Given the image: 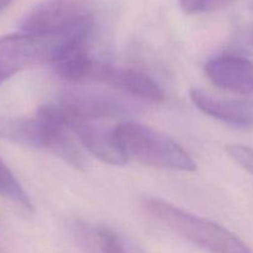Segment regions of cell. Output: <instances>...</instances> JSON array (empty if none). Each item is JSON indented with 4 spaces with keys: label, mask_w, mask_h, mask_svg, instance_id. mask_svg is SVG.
Listing matches in <instances>:
<instances>
[{
    "label": "cell",
    "mask_w": 253,
    "mask_h": 253,
    "mask_svg": "<svg viewBox=\"0 0 253 253\" xmlns=\"http://www.w3.org/2000/svg\"><path fill=\"white\" fill-rule=\"evenodd\" d=\"M115 136L126 157L141 165L174 172L197 169L192 156L179 143L155 128L123 121L115 125Z\"/></svg>",
    "instance_id": "1"
},
{
    "label": "cell",
    "mask_w": 253,
    "mask_h": 253,
    "mask_svg": "<svg viewBox=\"0 0 253 253\" xmlns=\"http://www.w3.org/2000/svg\"><path fill=\"white\" fill-rule=\"evenodd\" d=\"M190 100L205 115L236 127H253V100L217 98L202 89L189 91Z\"/></svg>",
    "instance_id": "8"
},
{
    "label": "cell",
    "mask_w": 253,
    "mask_h": 253,
    "mask_svg": "<svg viewBox=\"0 0 253 253\" xmlns=\"http://www.w3.org/2000/svg\"><path fill=\"white\" fill-rule=\"evenodd\" d=\"M225 152L227 153L230 158L234 161L236 165H239L242 169L246 170L247 173L253 177V148L245 145H237V143H231V145L225 146Z\"/></svg>",
    "instance_id": "12"
},
{
    "label": "cell",
    "mask_w": 253,
    "mask_h": 253,
    "mask_svg": "<svg viewBox=\"0 0 253 253\" xmlns=\"http://www.w3.org/2000/svg\"><path fill=\"white\" fill-rule=\"evenodd\" d=\"M14 1H16V0H0V12L4 11V10L6 9V7H9Z\"/></svg>",
    "instance_id": "15"
},
{
    "label": "cell",
    "mask_w": 253,
    "mask_h": 253,
    "mask_svg": "<svg viewBox=\"0 0 253 253\" xmlns=\"http://www.w3.org/2000/svg\"><path fill=\"white\" fill-rule=\"evenodd\" d=\"M64 115L77 140L90 155L106 165L116 167L127 163L128 158L124 153L115 136V126L110 128L104 124V121L73 118L66 113Z\"/></svg>",
    "instance_id": "5"
},
{
    "label": "cell",
    "mask_w": 253,
    "mask_h": 253,
    "mask_svg": "<svg viewBox=\"0 0 253 253\" xmlns=\"http://www.w3.org/2000/svg\"><path fill=\"white\" fill-rule=\"evenodd\" d=\"M81 244L88 253H146L131 237L110 226H77Z\"/></svg>",
    "instance_id": "9"
},
{
    "label": "cell",
    "mask_w": 253,
    "mask_h": 253,
    "mask_svg": "<svg viewBox=\"0 0 253 253\" xmlns=\"http://www.w3.org/2000/svg\"><path fill=\"white\" fill-rule=\"evenodd\" d=\"M98 83L113 86L126 95L153 103L165 99L163 89L148 74L137 69L116 67L108 61L104 62L101 67Z\"/></svg>",
    "instance_id": "7"
},
{
    "label": "cell",
    "mask_w": 253,
    "mask_h": 253,
    "mask_svg": "<svg viewBox=\"0 0 253 253\" xmlns=\"http://www.w3.org/2000/svg\"><path fill=\"white\" fill-rule=\"evenodd\" d=\"M0 197L10 200L27 212L34 211V205L29 194L11 172L9 166L0 157Z\"/></svg>",
    "instance_id": "11"
},
{
    "label": "cell",
    "mask_w": 253,
    "mask_h": 253,
    "mask_svg": "<svg viewBox=\"0 0 253 253\" xmlns=\"http://www.w3.org/2000/svg\"><path fill=\"white\" fill-rule=\"evenodd\" d=\"M0 140L42 148V133L39 119L0 118Z\"/></svg>",
    "instance_id": "10"
},
{
    "label": "cell",
    "mask_w": 253,
    "mask_h": 253,
    "mask_svg": "<svg viewBox=\"0 0 253 253\" xmlns=\"http://www.w3.org/2000/svg\"><path fill=\"white\" fill-rule=\"evenodd\" d=\"M42 131V148L49 151L77 169L86 167L79 141L69 128L66 115L58 104L40 106L36 111Z\"/></svg>",
    "instance_id": "4"
},
{
    "label": "cell",
    "mask_w": 253,
    "mask_h": 253,
    "mask_svg": "<svg viewBox=\"0 0 253 253\" xmlns=\"http://www.w3.org/2000/svg\"><path fill=\"white\" fill-rule=\"evenodd\" d=\"M245 51L253 57V35H251V36L246 40V43H245Z\"/></svg>",
    "instance_id": "14"
},
{
    "label": "cell",
    "mask_w": 253,
    "mask_h": 253,
    "mask_svg": "<svg viewBox=\"0 0 253 253\" xmlns=\"http://www.w3.org/2000/svg\"><path fill=\"white\" fill-rule=\"evenodd\" d=\"M58 105L69 116L85 120L120 119L136 113L137 106L123 96L90 88L71 86L61 93Z\"/></svg>",
    "instance_id": "3"
},
{
    "label": "cell",
    "mask_w": 253,
    "mask_h": 253,
    "mask_svg": "<svg viewBox=\"0 0 253 253\" xmlns=\"http://www.w3.org/2000/svg\"><path fill=\"white\" fill-rule=\"evenodd\" d=\"M204 72L215 86L240 95H253V61L237 54H222L208 61Z\"/></svg>",
    "instance_id": "6"
},
{
    "label": "cell",
    "mask_w": 253,
    "mask_h": 253,
    "mask_svg": "<svg viewBox=\"0 0 253 253\" xmlns=\"http://www.w3.org/2000/svg\"><path fill=\"white\" fill-rule=\"evenodd\" d=\"M231 0H179L182 10L187 14H205L226 6Z\"/></svg>",
    "instance_id": "13"
},
{
    "label": "cell",
    "mask_w": 253,
    "mask_h": 253,
    "mask_svg": "<svg viewBox=\"0 0 253 253\" xmlns=\"http://www.w3.org/2000/svg\"><path fill=\"white\" fill-rule=\"evenodd\" d=\"M91 17V0H43L25 15L20 30L34 35L56 34Z\"/></svg>",
    "instance_id": "2"
}]
</instances>
